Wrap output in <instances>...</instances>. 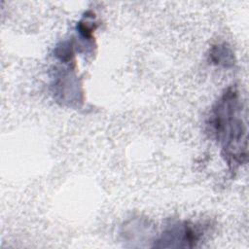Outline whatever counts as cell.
Returning a JSON list of instances; mask_svg holds the SVG:
<instances>
[{
	"label": "cell",
	"instance_id": "obj_1",
	"mask_svg": "<svg viewBox=\"0 0 249 249\" xmlns=\"http://www.w3.org/2000/svg\"><path fill=\"white\" fill-rule=\"evenodd\" d=\"M207 125L221 145L229 167L235 170L244 164L247 159V113L236 86L225 89L215 102Z\"/></svg>",
	"mask_w": 249,
	"mask_h": 249
},
{
	"label": "cell",
	"instance_id": "obj_2",
	"mask_svg": "<svg viewBox=\"0 0 249 249\" xmlns=\"http://www.w3.org/2000/svg\"><path fill=\"white\" fill-rule=\"evenodd\" d=\"M204 228L192 222H174L168 225L161 235L155 241L154 247L192 248L200 242Z\"/></svg>",
	"mask_w": 249,
	"mask_h": 249
},
{
	"label": "cell",
	"instance_id": "obj_3",
	"mask_svg": "<svg viewBox=\"0 0 249 249\" xmlns=\"http://www.w3.org/2000/svg\"><path fill=\"white\" fill-rule=\"evenodd\" d=\"M72 71V68H70L54 72L52 83L53 97L69 106L84 102L83 86L78 81L77 75Z\"/></svg>",
	"mask_w": 249,
	"mask_h": 249
},
{
	"label": "cell",
	"instance_id": "obj_4",
	"mask_svg": "<svg viewBox=\"0 0 249 249\" xmlns=\"http://www.w3.org/2000/svg\"><path fill=\"white\" fill-rule=\"evenodd\" d=\"M209 61L217 66L232 67L235 63L233 51L227 43H218L211 47L209 51Z\"/></svg>",
	"mask_w": 249,
	"mask_h": 249
}]
</instances>
